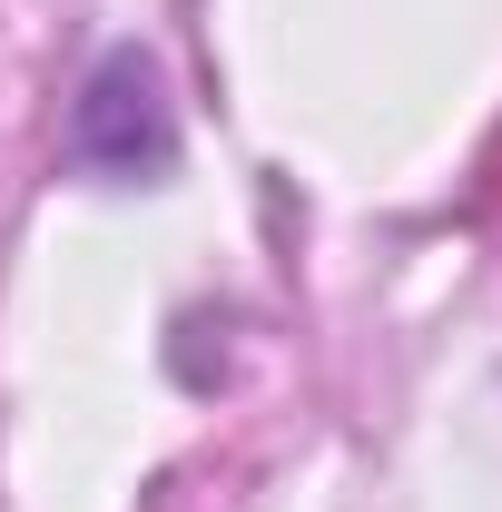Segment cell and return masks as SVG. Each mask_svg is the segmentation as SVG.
<instances>
[{
  "label": "cell",
  "instance_id": "6da1fadb",
  "mask_svg": "<svg viewBox=\"0 0 502 512\" xmlns=\"http://www.w3.org/2000/svg\"><path fill=\"white\" fill-rule=\"evenodd\" d=\"M69 168L109 178V188H148L178 168V109H168V79L148 50H99V69L79 79V109H69Z\"/></svg>",
  "mask_w": 502,
  "mask_h": 512
}]
</instances>
